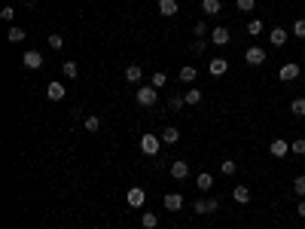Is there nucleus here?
<instances>
[{
    "instance_id": "nucleus-1",
    "label": "nucleus",
    "mask_w": 305,
    "mask_h": 229,
    "mask_svg": "<svg viewBox=\"0 0 305 229\" xmlns=\"http://www.w3.org/2000/svg\"><path fill=\"white\" fill-rule=\"evenodd\" d=\"M134 101H138L141 107H153L156 101H159V89L156 86H141L138 92H134Z\"/></svg>"
},
{
    "instance_id": "nucleus-2",
    "label": "nucleus",
    "mask_w": 305,
    "mask_h": 229,
    "mask_svg": "<svg viewBox=\"0 0 305 229\" xmlns=\"http://www.w3.org/2000/svg\"><path fill=\"white\" fill-rule=\"evenodd\" d=\"M159 147H162V137H156V134H141V153L156 156V153H159Z\"/></svg>"
},
{
    "instance_id": "nucleus-3",
    "label": "nucleus",
    "mask_w": 305,
    "mask_h": 229,
    "mask_svg": "<svg viewBox=\"0 0 305 229\" xmlns=\"http://www.w3.org/2000/svg\"><path fill=\"white\" fill-rule=\"evenodd\" d=\"M244 61L253 64V67H259V64H266V52L259 49V46H251V49L244 52Z\"/></svg>"
},
{
    "instance_id": "nucleus-4",
    "label": "nucleus",
    "mask_w": 305,
    "mask_h": 229,
    "mask_svg": "<svg viewBox=\"0 0 305 229\" xmlns=\"http://www.w3.org/2000/svg\"><path fill=\"white\" fill-rule=\"evenodd\" d=\"M287 150H290V144L284 141V137H275V141L269 144V153H272L275 159H284V156H287Z\"/></svg>"
},
{
    "instance_id": "nucleus-5",
    "label": "nucleus",
    "mask_w": 305,
    "mask_h": 229,
    "mask_svg": "<svg viewBox=\"0 0 305 229\" xmlns=\"http://www.w3.org/2000/svg\"><path fill=\"white\" fill-rule=\"evenodd\" d=\"M144 202H146V192L141 187H131L128 190V205H131V208H144Z\"/></svg>"
},
{
    "instance_id": "nucleus-6",
    "label": "nucleus",
    "mask_w": 305,
    "mask_h": 229,
    "mask_svg": "<svg viewBox=\"0 0 305 229\" xmlns=\"http://www.w3.org/2000/svg\"><path fill=\"white\" fill-rule=\"evenodd\" d=\"M25 67H28V71H37V67H43V55H40L37 49H28V52H25Z\"/></svg>"
},
{
    "instance_id": "nucleus-7",
    "label": "nucleus",
    "mask_w": 305,
    "mask_h": 229,
    "mask_svg": "<svg viewBox=\"0 0 305 229\" xmlns=\"http://www.w3.org/2000/svg\"><path fill=\"white\" fill-rule=\"evenodd\" d=\"M278 76L284 79V83H290V79H296V76H299V64L287 61V64H284V67H281V71H278Z\"/></svg>"
},
{
    "instance_id": "nucleus-8",
    "label": "nucleus",
    "mask_w": 305,
    "mask_h": 229,
    "mask_svg": "<svg viewBox=\"0 0 305 229\" xmlns=\"http://www.w3.org/2000/svg\"><path fill=\"white\" fill-rule=\"evenodd\" d=\"M226 71H229V61H226V58H214V61L208 64V74H211V76H223Z\"/></svg>"
},
{
    "instance_id": "nucleus-9",
    "label": "nucleus",
    "mask_w": 305,
    "mask_h": 229,
    "mask_svg": "<svg viewBox=\"0 0 305 229\" xmlns=\"http://www.w3.org/2000/svg\"><path fill=\"white\" fill-rule=\"evenodd\" d=\"M165 208L168 211H180L183 208V196H180V192H168L165 196Z\"/></svg>"
},
{
    "instance_id": "nucleus-10",
    "label": "nucleus",
    "mask_w": 305,
    "mask_h": 229,
    "mask_svg": "<svg viewBox=\"0 0 305 229\" xmlns=\"http://www.w3.org/2000/svg\"><path fill=\"white\" fill-rule=\"evenodd\" d=\"M177 0H159V13L165 16V19H171V16H177Z\"/></svg>"
},
{
    "instance_id": "nucleus-11",
    "label": "nucleus",
    "mask_w": 305,
    "mask_h": 229,
    "mask_svg": "<svg viewBox=\"0 0 305 229\" xmlns=\"http://www.w3.org/2000/svg\"><path fill=\"white\" fill-rule=\"evenodd\" d=\"M46 95H49L52 101H61V98L67 95V89H64L61 83H49V86H46Z\"/></svg>"
},
{
    "instance_id": "nucleus-12",
    "label": "nucleus",
    "mask_w": 305,
    "mask_h": 229,
    "mask_svg": "<svg viewBox=\"0 0 305 229\" xmlns=\"http://www.w3.org/2000/svg\"><path fill=\"white\" fill-rule=\"evenodd\" d=\"M232 199L238 202V205H247V202H251V190H247V187H241V183H238V187L232 190Z\"/></svg>"
},
{
    "instance_id": "nucleus-13",
    "label": "nucleus",
    "mask_w": 305,
    "mask_h": 229,
    "mask_svg": "<svg viewBox=\"0 0 305 229\" xmlns=\"http://www.w3.org/2000/svg\"><path fill=\"white\" fill-rule=\"evenodd\" d=\"M269 43H272V46H284L287 43V31L284 28H275L272 34H269Z\"/></svg>"
},
{
    "instance_id": "nucleus-14",
    "label": "nucleus",
    "mask_w": 305,
    "mask_h": 229,
    "mask_svg": "<svg viewBox=\"0 0 305 229\" xmlns=\"http://www.w3.org/2000/svg\"><path fill=\"white\" fill-rule=\"evenodd\" d=\"M141 76H144V67L141 64H128L126 67V79H128V83H138Z\"/></svg>"
},
{
    "instance_id": "nucleus-15",
    "label": "nucleus",
    "mask_w": 305,
    "mask_h": 229,
    "mask_svg": "<svg viewBox=\"0 0 305 229\" xmlns=\"http://www.w3.org/2000/svg\"><path fill=\"white\" fill-rule=\"evenodd\" d=\"M162 141H165V147H171V144H177V141H180V132L174 129V125H168V129L162 132Z\"/></svg>"
},
{
    "instance_id": "nucleus-16",
    "label": "nucleus",
    "mask_w": 305,
    "mask_h": 229,
    "mask_svg": "<svg viewBox=\"0 0 305 229\" xmlns=\"http://www.w3.org/2000/svg\"><path fill=\"white\" fill-rule=\"evenodd\" d=\"M214 46H226V43H229V31H226V28H214Z\"/></svg>"
},
{
    "instance_id": "nucleus-17",
    "label": "nucleus",
    "mask_w": 305,
    "mask_h": 229,
    "mask_svg": "<svg viewBox=\"0 0 305 229\" xmlns=\"http://www.w3.org/2000/svg\"><path fill=\"white\" fill-rule=\"evenodd\" d=\"M201 9H205L208 16H217L223 9V3H220V0H201Z\"/></svg>"
},
{
    "instance_id": "nucleus-18",
    "label": "nucleus",
    "mask_w": 305,
    "mask_h": 229,
    "mask_svg": "<svg viewBox=\"0 0 305 229\" xmlns=\"http://www.w3.org/2000/svg\"><path fill=\"white\" fill-rule=\"evenodd\" d=\"M186 174H189V165H186V162H174V165H171V177L183 180Z\"/></svg>"
},
{
    "instance_id": "nucleus-19",
    "label": "nucleus",
    "mask_w": 305,
    "mask_h": 229,
    "mask_svg": "<svg viewBox=\"0 0 305 229\" xmlns=\"http://www.w3.org/2000/svg\"><path fill=\"white\" fill-rule=\"evenodd\" d=\"M61 71H64L67 79H73L76 74H80V67H76V61H64V64H61Z\"/></svg>"
},
{
    "instance_id": "nucleus-20",
    "label": "nucleus",
    "mask_w": 305,
    "mask_h": 229,
    "mask_svg": "<svg viewBox=\"0 0 305 229\" xmlns=\"http://www.w3.org/2000/svg\"><path fill=\"white\" fill-rule=\"evenodd\" d=\"M196 187H198V190H211V187H214V177H211V174H198V177H196Z\"/></svg>"
},
{
    "instance_id": "nucleus-21",
    "label": "nucleus",
    "mask_w": 305,
    "mask_h": 229,
    "mask_svg": "<svg viewBox=\"0 0 305 229\" xmlns=\"http://www.w3.org/2000/svg\"><path fill=\"white\" fill-rule=\"evenodd\" d=\"M290 110H293V116H305V98H296L290 104Z\"/></svg>"
},
{
    "instance_id": "nucleus-22",
    "label": "nucleus",
    "mask_w": 305,
    "mask_h": 229,
    "mask_svg": "<svg viewBox=\"0 0 305 229\" xmlns=\"http://www.w3.org/2000/svg\"><path fill=\"white\" fill-rule=\"evenodd\" d=\"M193 211H196V214H211V202H208V199H198V202L193 205Z\"/></svg>"
},
{
    "instance_id": "nucleus-23",
    "label": "nucleus",
    "mask_w": 305,
    "mask_h": 229,
    "mask_svg": "<svg viewBox=\"0 0 305 229\" xmlns=\"http://www.w3.org/2000/svg\"><path fill=\"white\" fill-rule=\"evenodd\" d=\"M247 34H253V37H256V34H263V21L251 19V21H247Z\"/></svg>"
},
{
    "instance_id": "nucleus-24",
    "label": "nucleus",
    "mask_w": 305,
    "mask_h": 229,
    "mask_svg": "<svg viewBox=\"0 0 305 229\" xmlns=\"http://www.w3.org/2000/svg\"><path fill=\"white\" fill-rule=\"evenodd\" d=\"M183 98H186V104H198V101H201V89H189Z\"/></svg>"
},
{
    "instance_id": "nucleus-25",
    "label": "nucleus",
    "mask_w": 305,
    "mask_h": 229,
    "mask_svg": "<svg viewBox=\"0 0 305 229\" xmlns=\"http://www.w3.org/2000/svg\"><path fill=\"white\" fill-rule=\"evenodd\" d=\"M141 220H144V229H156V226H159V217H156V214H144Z\"/></svg>"
},
{
    "instance_id": "nucleus-26",
    "label": "nucleus",
    "mask_w": 305,
    "mask_h": 229,
    "mask_svg": "<svg viewBox=\"0 0 305 229\" xmlns=\"http://www.w3.org/2000/svg\"><path fill=\"white\" fill-rule=\"evenodd\" d=\"M183 104H186V98H183V95H171V98H168V107H171V110H180Z\"/></svg>"
},
{
    "instance_id": "nucleus-27",
    "label": "nucleus",
    "mask_w": 305,
    "mask_h": 229,
    "mask_svg": "<svg viewBox=\"0 0 305 229\" xmlns=\"http://www.w3.org/2000/svg\"><path fill=\"white\" fill-rule=\"evenodd\" d=\"M180 79H183V83H193L196 79V67H180Z\"/></svg>"
},
{
    "instance_id": "nucleus-28",
    "label": "nucleus",
    "mask_w": 305,
    "mask_h": 229,
    "mask_svg": "<svg viewBox=\"0 0 305 229\" xmlns=\"http://www.w3.org/2000/svg\"><path fill=\"white\" fill-rule=\"evenodd\" d=\"M165 83H168V74H165V71H156V74H153V86H156V89H162Z\"/></svg>"
},
{
    "instance_id": "nucleus-29",
    "label": "nucleus",
    "mask_w": 305,
    "mask_h": 229,
    "mask_svg": "<svg viewBox=\"0 0 305 229\" xmlns=\"http://www.w3.org/2000/svg\"><path fill=\"white\" fill-rule=\"evenodd\" d=\"M83 125H86L89 132H98V129H101V119H98V116H86V119H83Z\"/></svg>"
},
{
    "instance_id": "nucleus-30",
    "label": "nucleus",
    "mask_w": 305,
    "mask_h": 229,
    "mask_svg": "<svg viewBox=\"0 0 305 229\" xmlns=\"http://www.w3.org/2000/svg\"><path fill=\"white\" fill-rule=\"evenodd\" d=\"M235 168H238V165H235V159H223V165H220L223 174H235Z\"/></svg>"
},
{
    "instance_id": "nucleus-31",
    "label": "nucleus",
    "mask_w": 305,
    "mask_h": 229,
    "mask_svg": "<svg viewBox=\"0 0 305 229\" xmlns=\"http://www.w3.org/2000/svg\"><path fill=\"white\" fill-rule=\"evenodd\" d=\"M25 40V31L21 28H9V43H21Z\"/></svg>"
},
{
    "instance_id": "nucleus-32",
    "label": "nucleus",
    "mask_w": 305,
    "mask_h": 229,
    "mask_svg": "<svg viewBox=\"0 0 305 229\" xmlns=\"http://www.w3.org/2000/svg\"><path fill=\"white\" fill-rule=\"evenodd\" d=\"M293 34H296V37H305V19H296V21H293Z\"/></svg>"
},
{
    "instance_id": "nucleus-33",
    "label": "nucleus",
    "mask_w": 305,
    "mask_h": 229,
    "mask_svg": "<svg viewBox=\"0 0 305 229\" xmlns=\"http://www.w3.org/2000/svg\"><path fill=\"white\" fill-rule=\"evenodd\" d=\"M290 150L296 153V156H302L305 153V141H302V137H299V141H290Z\"/></svg>"
},
{
    "instance_id": "nucleus-34",
    "label": "nucleus",
    "mask_w": 305,
    "mask_h": 229,
    "mask_svg": "<svg viewBox=\"0 0 305 229\" xmlns=\"http://www.w3.org/2000/svg\"><path fill=\"white\" fill-rule=\"evenodd\" d=\"M235 3H238V9H241V13H251V9L256 6V0H235Z\"/></svg>"
},
{
    "instance_id": "nucleus-35",
    "label": "nucleus",
    "mask_w": 305,
    "mask_h": 229,
    "mask_svg": "<svg viewBox=\"0 0 305 229\" xmlns=\"http://www.w3.org/2000/svg\"><path fill=\"white\" fill-rule=\"evenodd\" d=\"M293 190H296L299 196H305V174H299L296 180H293Z\"/></svg>"
},
{
    "instance_id": "nucleus-36",
    "label": "nucleus",
    "mask_w": 305,
    "mask_h": 229,
    "mask_svg": "<svg viewBox=\"0 0 305 229\" xmlns=\"http://www.w3.org/2000/svg\"><path fill=\"white\" fill-rule=\"evenodd\" d=\"M49 46H52V49H61V46H64L61 34H52V37H49Z\"/></svg>"
},
{
    "instance_id": "nucleus-37",
    "label": "nucleus",
    "mask_w": 305,
    "mask_h": 229,
    "mask_svg": "<svg viewBox=\"0 0 305 229\" xmlns=\"http://www.w3.org/2000/svg\"><path fill=\"white\" fill-rule=\"evenodd\" d=\"M205 34H208V25L205 21H196V37H205Z\"/></svg>"
},
{
    "instance_id": "nucleus-38",
    "label": "nucleus",
    "mask_w": 305,
    "mask_h": 229,
    "mask_svg": "<svg viewBox=\"0 0 305 229\" xmlns=\"http://www.w3.org/2000/svg\"><path fill=\"white\" fill-rule=\"evenodd\" d=\"M13 16H16V13H13V6H3V13H0V19H3V21H13Z\"/></svg>"
},
{
    "instance_id": "nucleus-39",
    "label": "nucleus",
    "mask_w": 305,
    "mask_h": 229,
    "mask_svg": "<svg viewBox=\"0 0 305 229\" xmlns=\"http://www.w3.org/2000/svg\"><path fill=\"white\" fill-rule=\"evenodd\" d=\"M299 217L305 220V202H299Z\"/></svg>"
}]
</instances>
